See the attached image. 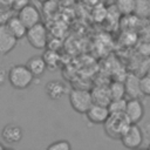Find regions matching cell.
Masks as SVG:
<instances>
[{
  "instance_id": "1",
  "label": "cell",
  "mask_w": 150,
  "mask_h": 150,
  "mask_svg": "<svg viewBox=\"0 0 150 150\" xmlns=\"http://www.w3.org/2000/svg\"><path fill=\"white\" fill-rule=\"evenodd\" d=\"M34 77L26 64H14L8 69V82L18 90L27 89L33 83Z\"/></svg>"
},
{
  "instance_id": "2",
  "label": "cell",
  "mask_w": 150,
  "mask_h": 150,
  "mask_svg": "<svg viewBox=\"0 0 150 150\" xmlns=\"http://www.w3.org/2000/svg\"><path fill=\"white\" fill-rule=\"evenodd\" d=\"M129 124H130V121L128 120L124 112H121V114L110 112L108 120L103 123V128L108 137L114 139H117V138L120 139L123 132L129 127Z\"/></svg>"
},
{
  "instance_id": "3",
  "label": "cell",
  "mask_w": 150,
  "mask_h": 150,
  "mask_svg": "<svg viewBox=\"0 0 150 150\" xmlns=\"http://www.w3.org/2000/svg\"><path fill=\"white\" fill-rule=\"evenodd\" d=\"M70 107L77 114H86L94 103L91 91L82 88H74L68 94Z\"/></svg>"
},
{
  "instance_id": "4",
  "label": "cell",
  "mask_w": 150,
  "mask_h": 150,
  "mask_svg": "<svg viewBox=\"0 0 150 150\" xmlns=\"http://www.w3.org/2000/svg\"><path fill=\"white\" fill-rule=\"evenodd\" d=\"M120 139L124 148L137 149L143 144L144 134L142 128L138 125V123H130Z\"/></svg>"
},
{
  "instance_id": "5",
  "label": "cell",
  "mask_w": 150,
  "mask_h": 150,
  "mask_svg": "<svg viewBox=\"0 0 150 150\" xmlns=\"http://www.w3.org/2000/svg\"><path fill=\"white\" fill-rule=\"evenodd\" d=\"M26 39L28 43L35 49H45L48 42L47 28L42 22H39L27 29Z\"/></svg>"
},
{
  "instance_id": "6",
  "label": "cell",
  "mask_w": 150,
  "mask_h": 150,
  "mask_svg": "<svg viewBox=\"0 0 150 150\" xmlns=\"http://www.w3.org/2000/svg\"><path fill=\"white\" fill-rule=\"evenodd\" d=\"M144 111H145V108L141 98L134 97V98L127 100V107H125L124 114L130 121V123L141 122L142 118L144 117Z\"/></svg>"
},
{
  "instance_id": "7",
  "label": "cell",
  "mask_w": 150,
  "mask_h": 150,
  "mask_svg": "<svg viewBox=\"0 0 150 150\" xmlns=\"http://www.w3.org/2000/svg\"><path fill=\"white\" fill-rule=\"evenodd\" d=\"M84 115L91 124H102L103 125V123L108 120V117L110 115V110H109L108 105L93 103L91 107L87 110V112Z\"/></svg>"
},
{
  "instance_id": "8",
  "label": "cell",
  "mask_w": 150,
  "mask_h": 150,
  "mask_svg": "<svg viewBox=\"0 0 150 150\" xmlns=\"http://www.w3.org/2000/svg\"><path fill=\"white\" fill-rule=\"evenodd\" d=\"M18 43V39L8 29L7 25H0V56L9 54Z\"/></svg>"
},
{
  "instance_id": "9",
  "label": "cell",
  "mask_w": 150,
  "mask_h": 150,
  "mask_svg": "<svg viewBox=\"0 0 150 150\" xmlns=\"http://www.w3.org/2000/svg\"><path fill=\"white\" fill-rule=\"evenodd\" d=\"M18 16L27 26V28L41 22L40 11L32 4H26L25 6H22L18 12Z\"/></svg>"
},
{
  "instance_id": "10",
  "label": "cell",
  "mask_w": 150,
  "mask_h": 150,
  "mask_svg": "<svg viewBox=\"0 0 150 150\" xmlns=\"http://www.w3.org/2000/svg\"><path fill=\"white\" fill-rule=\"evenodd\" d=\"M23 137V129L15 123L6 124L1 130V138L7 144L19 143Z\"/></svg>"
},
{
  "instance_id": "11",
  "label": "cell",
  "mask_w": 150,
  "mask_h": 150,
  "mask_svg": "<svg viewBox=\"0 0 150 150\" xmlns=\"http://www.w3.org/2000/svg\"><path fill=\"white\" fill-rule=\"evenodd\" d=\"M124 84H125V91L129 98H134V97L142 98L144 96L141 89V77H138L137 75L128 74L125 76Z\"/></svg>"
},
{
  "instance_id": "12",
  "label": "cell",
  "mask_w": 150,
  "mask_h": 150,
  "mask_svg": "<svg viewBox=\"0 0 150 150\" xmlns=\"http://www.w3.org/2000/svg\"><path fill=\"white\" fill-rule=\"evenodd\" d=\"M66 84L59 80H52L48 81L45 86V93L50 100H60L66 94Z\"/></svg>"
},
{
  "instance_id": "13",
  "label": "cell",
  "mask_w": 150,
  "mask_h": 150,
  "mask_svg": "<svg viewBox=\"0 0 150 150\" xmlns=\"http://www.w3.org/2000/svg\"><path fill=\"white\" fill-rule=\"evenodd\" d=\"M8 29L12 32V34L18 39H23L26 38V34H27V26L20 20V18L16 15V16H11L7 22H6Z\"/></svg>"
},
{
  "instance_id": "14",
  "label": "cell",
  "mask_w": 150,
  "mask_h": 150,
  "mask_svg": "<svg viewBox=\"0 0 150 150\" xmlns=\"http://www.w3.org/2000/svg\"><path fill=\"white\" fill-rule=\"evenodd\" d=\"M26 66L28 67V69L32 71V74L35 77H40L45 74V71L47 70V64L42 57V55H34L32 57H29L26 62Z\"/></svg>"
},
{
  "instance_id": "15",
  "label": "cell",
  "mask_w": 150,
  "mask_h": 150,
  "mask_svg": "<svg viewBox=\"0 0 150 150\" xmlns=\"http://www.w3.org/2000/svg\"><path fill=\"white\" fill-rule=\"evenodd\" d=\"M91 95H93L94 103L109 105V103L111 102V95H110V91H109V86L108 87H105V86L95 87L91 90Z\"/></svg>"
},
{
  "instance_id": "16",
  "label": "cell",
  "mask_w": 150,
  "mask_h": 150,
  "mask_svg": "<svg viewBox=\"0 0 150 150\" xmlns=\"http://www.w3.org/2000/svg\"><path fill=\"white\" fill-rule=\"evenodd\" d=\"M134 15L138 19H148L150 15V2L148 0H136Z\"/></svg>"
},
{
  "instance_id": "17",
  "label": "cell",
  "mask_w": 150,
  "mask_h": 150,
  "mask_svg": "<svg viewBox=\"0 0 150 150\" xmlns=\"http://www.w3.org/2000/svg\"><path fill=\"white\" fill-rule=\"evenodd\" d=\"M46 64H47V69L49 70H55L59 66V62H60V56L59 54L54 50V49H47L45 50L43 55H42Z\"/></svg>"
},
{
  "instance_id": "18",
  "label": "cell",
  "mask_w": 150,
  "mask_h": 150,
  "mask_svg": "<svg viewBox=\"0 0 150 150\" xmlns=\"http://www.w3.org/2000/svg\"><path fill=\"white\" fill-rule=\"evenodd\" d=\"M136 0H115V7L122 15L134 14Z\"/></svg>"
},
{
  "instance_id": "19",
  "label": "cell",
  "mask_w": 150,
  "mask_h": 150,
  "mask_svg": "<svg viewBox=\"0 0 150 150\" xmlns=\"http://www.w3.org/2000/svg\"><path fill=\"white\" fill-rule=\"evenodd\" d=\"M109 91L111 95V100L124 98L127 96L125 84L124 82H121V81H115L111 84H109Z\"/></svg>"
},
{
  "instance_id": "20",
  "label": "cell",
  "mask_w": 150,
  "mask_h": 150,
  "mask_svg": "<svg viewBox=\"0 0 150 150\" xmlns=\"http://www.w3.org/2000/svg\"><path fill=\"white\" fill-rule=\"evenodd\" d=\"M125 107H127V100H125V97L124 98H118V100H111V102L108 105L110 112H114V114L124 112L125 111Z\"/></svg>"
},
{
  "instance_id": "21",
  "label": "cell",
  "mask_w": 150,
  "mask_h": 150,
  "mask_svg": "<svg viewBox=\"0 0 150 150\" xmlns=\"http://www.w3.org/2000/svg\"><path fill=\"white\" fill-rule=\"evenodd\" d=\"M48 150H70L71 144L67 139H57L47 146Z\"/></svg>"
},
{
  "instance_id": "22",
  "label": "cell",
  "mask_w": 150,
  "mask_h": 150,
  "mask_svg": "<svg viewBox=\"0 0 150 150\" xmlns=\"http://www.w3.org/2000/svg\"><path fill=\"white\" fill-rule=\"evenodd\" d=\"M141 89L144 96H150V75L144 74L141 77Z\"/></svg>"
},
{
  "instance_id": "23",
  "label": "cell",
  "mask_w": 150,
  "mask_h": 150,
  "mask_svg": "<svg viewBox=\"0 0 150 150\" xmlns=\"http://www.w3.org/2000/svg\"><path fill=\"white\" fill-rule=\"evenodd\" d=\"M138 50L143 56H150V42H143L139 45Z\"/></svg>"
},
{
  "instance_id": "24",
  "label": "cell",
  "mask_w": 150,
  "mask_h": 150,
  "mask_svg": "<svg viewBox=\"0 0 150 150\" xmlns=\"http://www.w3.org/2000/svg\"><path fill=\"white\" fill-rule=\"evenodd\" d=\"M6 81H8V70H6V68L0 64V87L4 86Z\"/></svg>"
},
{
  "instance_id": "25",
  "label": "cell",
  "mask_w": 150,
  "mask_h": 150,
  "mask_svg": "<svg viewBox=\"0 0 150 150\" xmlns=\"http://www.w3.org/2000/svg\"><path fill=\"white\" fill-rule=\"evenodd\" d=\"M11 18V14L8 11H6L5 8L0 7V25H4L7 22V20Z\"/></svg>"
},
{
  "instance_id": "26",
  "label": "cell",
  "mask_w": 150,
  "mask_h": 150,
  "mask_svg": "<svg viewBox=\"0 0 150 150\" xmlns=\"http://www.w3.org/2000/svg\"><path fill=\"white\" fill-rule=\"evenodd\" d=\"M86 2H88L89 5H97L100 0H86Z\"/></svg>"
},
{
  "instance_id": "27",
  "label": "cell",
  "mask_w": 150,
  "mask_h": 150,
  "mask_svg": "<svg viewBox=\"0 0 150 150\" xmlns=\"http://www.w3.org/2000/svg\"><path fill=\"white\" fill-rule=\"evenodd\" d=\"M4 148H5V145H4V144H2V143H0V150H2V149H4Z\"/></svg>"
},
{
  "instance_id": "28",
  "label": "cell",
  "mask_w": 150,
  "mask_h": 150,
  "mask_svg": "<svg viewBox=\"0 0 150 150\" xmlns=\"http://www.w3.org/2000/svg\"><path fill=\"white\" fill-rule=\"evenodd\" d=\"M146 20H148V25H149V27H150V15H149V18H148Z\"/></svg>"
},
{
  "instance_id": "29",
  "label": "cell",
  "mask_w": 150,
  "mask_h": 150,
  "mask_svg": "<svg viewBox=\"0 0 150 150\" xmlns=\"http://www.w3.org/2000/svg\"><path fill=\"white\" fill-rule=\"evenodd\" d=\"M145 74H149V75H150V67L148 68V70H146V73H145Z\"/></svg>"
},
{
  "instance_id": "30",
  "label": "cell",
  "mask_w": 150,
  "mask_h": 150,
  "mask_svg": "<svg viewBox=\"0 0 150 150\" xmlns=\"http://www.w3.org/2000/svg\"><path fill=\"white\" fill-rule=\"evenodd\" d=\"M148 148H149V149H150V144H149V145H148Z\"/></svg>"
},
{
  "instance_id": "31",
  "label": "cell",
  "mask_w": 150,
  "mask_h": 150,
  "mask_svg": "<svg viewBox=\"0 0 150 150\" xmlns=\"http://www.w3.org/2000/svg\"><path fill=\"white\" fill-rule=\"evenodd\" d=\"M148 1H149V2H150V0H148Z\"/></svg>"
}]
</instances>
